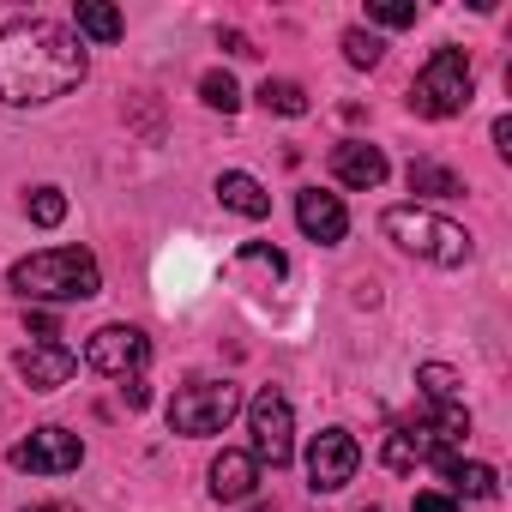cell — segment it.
<instances>
[{
    "label": "cell",
    "instance_id": "8992f818",
    "mask_svg": "<svg viewBox=\"0 0 512 512\" xmlns=\"http://www.w3.org/2000/svg\"><path fill=\"white\" fill-rule=\"evenodd\" d=\"M247 434H253V464L284 470L296 458V410H290V398L278 386H266L247 404Z\"/></svg>",
    "mask_w": 512,
    "mask_h": 512
},
{
    "label": "cell",
    "instance_id": "5b68a950",
    "mask_svg": "<svg viewBox=\"0 0 512 512\" xmlns=\"http://www.w3.org/2000/svg\"><path fill=\"white\" fill-rule=\"evenodd\" d=\"M235 410H241V392L229 380H187L169 398V428L187 440H205V434H223Z\"/></svg>",
    "mask_w": 512,
    "mask_h": 512
},
{
    "label": "cell",
    "instance_id": "7c38bea8",
    "mask_svg": "<svg viewBox=\"0 0 512 512\" xmlns=\"http://www.w3.org/2000/svg\"><path fill=\"white\" fill-rule=\"evenodd\" d=\"M332 175H338L344 187L368 193V187L386 181V151L368 145V139H344V145H332Z\"/></svg>",
    "mask_w": 512,
    "mask_h": 512
},
{
    "label": "cell",
    "instance_id": "52a82bcc",
    "mask_svg": "<svg viewBox=\"0 0 512 512\" xmlns=\"http://www.w3.org/2000/svg\"><path fill=\"white\" fill-rule=\"evenodd\" d=\"M7 464H13V470H31V476H67V470H79V464H85V440L49 422V428L25 434V440L7 452Z\"/></svg>",
    "mask_w": 512,
    "mask_h": 512
},
{
    "label": "cell",
    "instance_id": "4dcf8cb0",
    "mask_svg": "<svg viewBox=\"0 0 512 512\" xmlns=\"http://www.w3.org/2000/svg\"><path fill=\"white\" fill-rule=\"evenodd\" d=\"M362 512H380V506H362Z\"/></svg>",
    "mask_w": 512,
    "mask_h": 512
},
{
    "label": "cell",
    "instance_id": "ba28073f",
    "mask_svg": "<svg viewBox=\"0 0 512 512\" xmlns=\"http://www.w3.org/2000/svg\"><path fill=\"white\" fill-rule=\"evenodd\" d=\"M356 464H362V446L350 428H320L308 440V488L314 494H338L344 482H356Z\"/></svg>",
    "mask_w": 512,
    "mask_h": 512
},
{
    "label": "cell",
    "instance_id": "cb8c5ba5",
    "mask_svg": "<svg viewBox=\"0 0 512 512\" xmlns=\"http://www.w3.org/2000/svg\"><path fill=\"white\" fill-rule=\"evenodd\" d=\"M25 205H31V223H43V229H55V223L67 217V193H61V187H37Z\"/></svg>",
    "mask_w": 512,
    "mask_h": 512
},
{
    "label": "cell",
    "instance_id": "7402d4cb",
    "mask_svg": "<svg viewBox=\"0 0 512 512\" xmlns=\"http://www.w3.org/2000/svg\"><path fill=\"white\" fill-rule=\"evenodd\" d=\"M380 55H386V43L374 31H344V61L350 67H380Z\"/></svg>",
    "mask_w": 512,
    "mask_h": 512
},
{
    "label": "cell",
    "instance_id": "f1b7e54d",
    "mask_svg": "<svg viewBox=\"0 0 512 512\" xmlns=\"http://www.w3.org/2000/svg\"><path fill=\"white\" fill-rule=\"evenodd\" d=\"M121 398H127V410H145V404H151V392H145V380H127V386H121Z\"/></svg>",
    "mask_w": 512,
    "mask_h": 512
},
{
    "label": "cell",
    "instance_id": "44dd1931",
    "mask_svg": "<svg viewBox=\"0 0 512 512\" xmlns=\"http://www.w3.org/2000/svg\"><path fill=\"white\" fill-rule=\"evenodd\" d=\"M380 464H386V470H416V464H422L416 434H410V428H392V434H386V446H380Z\"/></svg>",
    "mask_w": 512,
    "mask_h": 512
},
{
    "label": "cell",
    "instance_id": "603a6c76",
    "mask_svg": "<svg viewBox=\"0 0 512 512\" xmlns=\"http://www.w3.org/2000/svg\"><path fill=\"white\" fill-rule=\"evenodd\" d=\"M199 97H205L211 109H223V115H235V109H241V91H235V79H229V73H205V79H199Z\"/></svg>",
    "mask_w": 512,
    "mask_h": 512
},
{
    "label": "cell",
    "instance_id": "e0dca14e",
    "mask_svg": "<svg viewBox=\"0 0 512 512\" xmlns=\"http://www.w3.org/2000/svg\"><path fill=\"white\" fill-rule=\"evenodd\" d=\"M79 37H91V43H115L121 31H127V19H121V7H109V0H79Z\"/></svg>",
    "mask_w": 512,
    "mask_h": 512
},
{
    "label": "cell",
    "instance_id": "d4e9b609",
    "mask_svg": "<svg viewBox=\"0 0 512 512\" xmlns=\"http://www.w3.org/2000/svg\"><path fill=\"white\" fill-rule=\"evenodd\" d=\"M368 19L386 31H404V25H416V0H368Z\"/></svg>",
    "mask_w": 512,
    "mask_h": 512
},
{
    "label": "cell",
    "instance_id": "6da1fadb",
    "mask_svg": "<svg viewBox=\"0 0 512 512\" xmlns=\"http://www.w3.org/2000/svg\"><path fill=\"white\" fill-rule=\"evenodd\" d=\"M91 55L79 43V31L55 25V19H13L0 25V103L31 109V103H55L73 85H85Z\"/></svg>",
    "mask_w": 512,
    "mask_h": 512
},
{
    "label": "cell",
    "instance_id": "3957f363",
    "mask_svg": "<svg viewBox=\"0 0 512 512\" xmlns=\"http://www.w3.org/2000/svg\"><path fill=\"white\" fill-rule=\"evenodd\" d=\"M380 229L404 247V253H416V260H428V266H446V272H458V266H470V235L452 223V217H440V211H422V205H392L386 217H380Z\"/></svg>",
    "mask_w": 512,
    "mask_h": 512
},
{
    "label": "cell",
    "instance_id": "8fae6325",
    "mask_svg": "<svg viewBox=\"0 0 512 512\" xmlns=\"http://www.w3.org/2000/svg\"><path fill=\"white\" fill-rule=\"evenodd\" d=\"M73 368H79V356L67 344H25L19 350V380L31 392H61L73 380Z\"/></svg>",
    "mask_w": 512,
    "mask_h": 512
},
{
    "label": "cell",
    "instance_id": "2e32d148",
    "mask_svg": "<svg viewBox=\"0 0 512 512\" xmlns=\"http://www.w3.org/2000/svg\"><path fill=\"white\" fill-rule=\"evenodd\" d=\"M416 386H422V398H428L434 410H464V380H458V368L422 362V368H416Z\"/></svg>",
    "mask_w": 512,
    "mask_h": 512
},
{
    "label": "cell",
    "instance_id": "7a4b0ae2",
    "mask_svg": "<svg viewBox=\"0 0 512 512\" xmlns=\"http://www.w3.org/2000/svg\"><path fill=\"white\" fill-rule=\"evenodd\" d=\"M7 284L25 302H91L103 290V266L91 247H43L7 272Z\"/></svg>",
    "mask_w": 512,
    "mask_h": 512
},
{
    "label": "cell",
    "instance_id": "ac0fdd59",
    "mask_svg": "<svg viewBox=\"0 0 512 512\" xmlns=\"http://www.w3.org/2000/svg\"><path fill=\"white\" fill-rule=\"evenodd\" d=\"M410 193H428V199H452V193H464V181H458L446 163H434V157H416V163H410Z\"/></svg>",
    "mask_w": 512,
    "mask_h": 512
},
{
    "label": "cell",
    "instance_id": "9a60e30c",
    "mask_svg": "<svg viewBox=\"0 0 512 512\" xmlns=\"http://www.w3.org/2000/svg\"><path fill=\"white\" fill-rule=\"evenodd\" d=\"M284 272H290V260H284L272 241L235 247V278H260V290H272V284H284Z\"/></svg>",
    "mask_w": 512,
    "mask_h": 512
},
{
    "label": "cell",
    "instance_id": "ffe728a7",
    "mask_svg": "<svg viewBox=\"0 0 512 512\" xmlns=\"http://www.w3.org/2000/svg\"><path fill=\"white\" fill-rule=\"evenodd\" d=\"M260 103H266L272 115H290V121L308 115V91H302L296 79H266V85H260Z\"/></svg>",
    "mask_w": 512,
    "mask_h": 512
},
{
    "label": "cell",
    "instance_id": "f546056e",
    "mask_svg": "<svg viewBox=\"0 0 512 512\" xmlns=\"http://www.w3.org/2000/svg\"><path fill=\"white\" fill-rule=\"evenodd\" d=\"M31 512H73L67 500H43V506H31Z\"/></svg>",
    "mask_w": 512,
    "mask_h": 512
},
{
    "label": "cell",
    "instance_id": "484cf974",
    "mask_svg": "<svg viewBox=\"0 0 512 512\" xmlns=\"http://www.w3.org/2000/svg\"><path fill=\"white\" fill-rule=\"evenodd\" d=\"M410 512H458V500H452V494H440V488H422V494L410 500Z\"/></svg>",
    "mask_w": 512,
    "mask_h": 512
},
{
    "label": "cell",
    "instance_id": "9c48e42d",
    "mask_svg": "<svg viewBox=\"0 0 512 512\" xmlns=\"http://www.w3.org/2000/svg\"><path fill=\"white\" fill-rule=\"evenodd\" d=\"M85 362L97 374H109V380H139L145 362H151V338L139 326H103V332H91Z\"/></svg>",
    "mask_w": 512,
    "mask_h": 512
},
{
    "label": "cell",
    "instance_id": "4316f807",
    "mask_svg": "<svg viewBox=\"0 0 512 512\" xmlns=\"http://www.w3.org/2000/svg\"><path fill=\"white\" fill-rule=\"evenodd\" d=\"M494 151L512 163V115H500V121H494Z\"/></svg>",
    "mask_w": 512,
    "mask_h": 512
},
{
    "label": "cell",
    "instance_id": "30bf717a",
    "mask_svg": "<svg viewBox=\"0 0 512 512\" xmlns=\"http://www.w3.org/2000/svg\"><path fill=\"white\" fill-rule=\"evenodd\" d=\"M296 223H302V235L320 241V247H338V241L350 235L344 199H338V193H320V187H302V193H296Z\"/></svg>",
    "mask_w": 512,
    "mask_h": 512
},
{
    "label": "cell",
    "instance_id": "83f0119b",
    "mask_svg": "<svg viewBox=\"0 0 512 512\" xmlns=\"http://www.w3.org/2000/svg\"><path fill=\"white\" fill-rule=\"evenodd\" d=\"M217 43H223V49H229V55H260V49H253V43H247V37H241V31H217Z\"/></svg>",
    "mask_w": 512,
    "mask_h": 512
},
{
    "label": "cell",
    "instance_id": "4fadbf2b",
    "mask_svg": "<svg viewBox=\"0 0 512 512\" xmlns=\"http://www.w3.org/2000/svg\"><path fill=\"white\" fill-rule=\"evenodd\" d=\"M205 476H211V500H247L253 488H260V464H253V452H229V446L211 458Z\"/></svg>",
    "mask_w": 512,
    "mask_h": 512
},
{
    "label": "cell",
    "instance_id": "5bb4252c",
    "mask_svg": "<svg viewBox=\"0 0 512 512\" xmlns=\"http://www.w3.org/2000/svg\"><path fill=\"white\" fill-rule=\"evenodd\" d=\"M217 199H223L235 217H253V223L272 217V193H266L260 181H253L247 169H223V175H217Z\"/></svg>",
    "mask_w": 512,
    "mask_h": 512
},
{
    "label": "cell",
    "instance_id": "d6986e66",
    "mask_svg": "<svg viewBox=\"0 0 512 512\" xmlns=\"http://www.w3.org/2000/svg\"><path fill=\"white\" fill-rule=\"evenodd\" d=\"M446 482H452V494H470V500H494V488H500L488 464H464V458L446 464Z\"/></svg>",
    "mask_w": 512,
    "mask_h": 512
},
{
    "label": "cell",
    "instance_id": "277c9868",
    "mask_svg": "<svg viewBox=\"0 0 512 512\" xmlns=\"http://www.w3.org/2000/svg\"><path fill=\"white\" fill-rule=\"evenodd\" d=\"M470 61H464V49H434L428 55V67L416 73V85H410V109L422 115V121H452V115H464L470 109Z\"/></svg>",
    "mask_w": 512,
    "mask_h": 512
}]
</instances>
